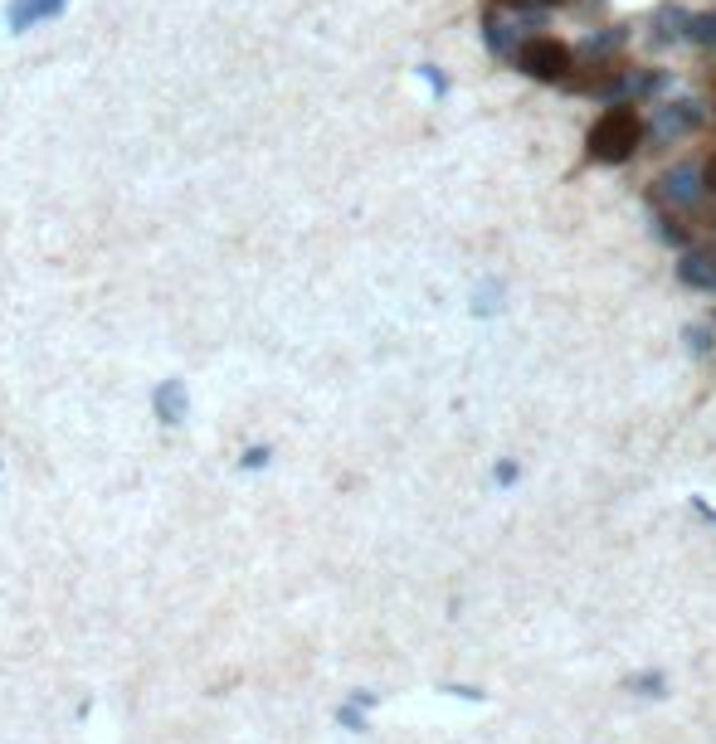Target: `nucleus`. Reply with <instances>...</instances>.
Wrapping results in <instances>:
<instances>
[{
  "label": "nucleus",
  "instance_id": "nucleus-4",
  "mask_svg": "<svg viewBox=\"0 0 716 744\" xmlns=\"http://www.w3.org/2000/svg\"><path fill=\"white\" fill-rule=\"evenodd\" d=\"M483 35H487V45H493V54L517 59V54L526 49V39H522V15H517V10H487Z\"/></svg>",
  "mask_w": 716,
  "mask_h": 744
},
{
  "label": "nucleus",
  "instance_id": "nucleus-8",
  "mask_svg": "<svg viewBox=\"0 0 716 744\" xmlns=\"http://www.w3.org/2000/svg\"><path fill=\"white\" fill-rule=\"evenodd\" d=\"M678 278L692 292H716V254L712 248H688L678 264Z\"/></svg>",
  "mask_w": 716,
  "mask_h": 744
},
{
  "label": "nucleus",
  "instance_id": "nucleus-10",
  "mask_svg": "<svg viewBox=\"0 0 716 744\" xmlns=\"http://www.w3.org/2000/svg\"><path fill=\"white\" fill-rule=\"evenodd\" d=\"M619 45H624V29H605V35H590L585 45H580V54H585V59H605V54H615Z\"/></svg>",
  "mask_w": 716,
  "mask_h": 744
},
{
  "label": "nucleus",
  "instance_id": "nucleus-2",
  "mask_svg": "<svg viewBox=\"0 0 716 744\" xmlns=\"http://www.w3.org/2000/svg\"><path fill=\"white\" fill-rule=\"evenodd\" d=\"M517 69L536 83H560L570 73V49L560 39H526V49L517 54Z\"/></svg>",
  "mask_w": 716,
  "mask_h": 744
},
{
  "label": "nucleus",
  "instance_id": "nucleus-19",
  "mask_svg": "<svg viewBox=\"0 0 716 744\" xmlns=\"http://www.w3.org/2000/svg\"><path fill=\"white\" fill-rule=\"evenodd\" d=\"M692 351H707V327H692Z\"/></svg>",
  "mask_w": 716,
  "mask_h": 744
},
{
  "label": "nucleus",
  "instance_id": "nucleus-11",
  "mask_svg": "<svg viewBox=\"0 0 716 744\" xmlns=\"http://www.w3.org/2000/svg\"><path fill=\"white\" fill-rule=\"evenodd\" d=\"M688 39H697V45L716 49V10H707V15H692V29H688Z\"/></svg>",
  "mask_w": 716,
  "mask_h": 744
},
{
  "label": "nucleus",
  "instance_id": "nucleus-15",
  "mask_svg": "<svg viewBox=\"0 0 716 744\" xmlns=\"http://www.w3.org/2000/svg\"><path fill=\"white\" fill-rule=\"evenodd\" d=\"M629 691H643V696H663V676H658V672L629 676Z\"/></svg>",
  "mask_w": 716,
  "mask_h": 744
},
{
  "label": "nucleus",
  "instance_id": "nucleus-16",
  "mask_svg": "<svg viewBox=\"0 0 716 744\" xmlns=\"http://www.w3.org/2000/svg\"><path fill=\"white\" fill-rule=\"evenodd\" d=\"M497 481H502V487H512V481H517V463H497Z\"/></svg>",
  "mask_w": 716,
  "mask_h": 744
},
{
  "label": "nucleus",
  "instance_id": "nucleus-17",
  "mask_svg": "<svg viewBox=\"0 0 716 744\" xmlns=\"http://www.w3.org/2000/svg\"><path fill=\"white\" fill-rule=\"evenodd\" d=\"M702 185H707V191L716 195V156H712V161H707V166H702Z\"/></svg>",
  "mask_w": 716,
  "mask_h": 744
},
{
  "label": "nucleus",
  "instance_id": "nucleus-5",
  "mask_svg": "<svg viewBox=\"0 0 716 744\" xmlns=\"http://www.w3.org/2000/svg\"><path fill=\"white\" fill-rule=\"evenodd\" d=\"M702 118H707V112H702L697 102H663L658 118H653V142H678V136L697 132Z\"/></svg>",
  "mask_w": 716,
  "mask_h": 744
},
{
  "label": "nucleus",
  "instance_id": "nucleus-3",
  "mask_svg": "<svg viewBox=\"0 0 716 744\" xmlns=\"http://www.w3.org/2000/svg\"><path fill=\"white\" fill-rule=\"evenodd\" d=\"M702 195H707V185H702V171H697V166H672L668 175H658V200H663V205L688 209V205H697Z\"/></svg>",
  "mask_w": 716,
  "mask_h": 744
},
{
  "label": "nucleus",
  "instance_id": "nucleus-1",
  "mask_svg": "<svg viewBox=\"0 0 716 744\" xmlns=\"http://www.w3.org/2000/svg\"><path fill=\"white\" fill-rule=\"evenodd\" d=\"M639 136H643L639 112L629 108V102H615V108H609L605 118L590 127V161H599V166H624L629 156H634Z\"/></svg>",
  "mask_w": 716,
  "mask_h": 744
},
{
  "label": "nucleus",
  "instance_id": "nucleus-7",
  "mask_svg": "<svg viewBox=\"0 0 716 744\" xmlns=\"http://www.w3.org/2000/svg\"><path fill=\"white\" fill-rule=\"evenodd\" d=\"M151 408H157V418L166 428L185 424V414H191V394H185V380H161L157 390H151Z\"/></svg>",
  "mask_w": 716,
  "mask_h": 744
},
{
  "label": "nucleus",
  "instance_id": "nucleus-6",
  "mask_svg": "<svg viewBox=\"0 0 716 744\" xmlns=\"http://www.w3.org/2000/svg\"><path fill=\"white\" fill-rule=\"evenodd\" d=\"M69 10V0H10L5 5V29L10 35H29L45 20H59Z\"/></svg>",
  "mask_w": 716,
  "mask_h": 744
},
{
  "label": "nucleus",
  "instance_id": "nucleus-12",
  "mask_svg": "<svg viewBox=\"0 0 716 744\" xmlns=\"http://www.w3.org/2000/svg\"><path fill=\"white\" fill-rule=\"evenodd\" d=\"M337 720L347 730H356V735H366V716H361V706H351V700H347V706H337Z\"/></svg>",
  "mask_w": 716,
  "mask_h": 744
},
{
  "label": "nucleus",
  "instance_id": "nucleus-9",
  "mask_svg": "<svg viewBox=\"0 0 716 744\" xmlns=\"http://www.w3.org/2000/svg\"><path fill=\"white\" fill-rule=\"evenodd\" d=\"M653 25H658V45H668V39H688V29H692V15L682 5H663L658 10V20H653Z\"/></svg>",
  "mask_w": 716,
  "mask_h": 744
},
{
  "label": "nucleus",
  "instance_id": "nucleus-14",
  "mask_svg": "<svg viewBox=\"0 0 716 744\" xmlns=\"http://www.w3.org/2000/svg\"><path fill=\"white\" fill-rule=\"evenodd\" d=\"M268 458H274V448H244L239 467H244V473H258V467H268Z\"/></svg>",
  "mask_w": 716,
  "mask_h": 744
},
{
  "label": "nucleus",
  "instance_id": "nucleus-13",
  "mask_svg": "<svg viewBox=\"0 0 716 744\" xmlns=\"http://www.w3.org/2000/svg\"><path fill=\"white\" fill-rule=\"evenodd\" d=\"M658 239H663V244H688V229H682L678 219L663 215V219H658Z\"/></svg>",
  "mask_w": 716,
  "mask_h": 744
},
{
  "label": "nucleus",
  "instance_id": "nucleus-18",
  "mask_svg": "<svg viewBox=\"0 0 716 744\" xmlns=\"http://www.w3.org/2000/svg\"><path fill=\"white\" fill-rule=\"evenodd\" d=\"M692 507H697V516H702V521H712V526H716V507H707V501H702V497L692 501Z\"/></svg>",
  "mask_w": 716,
  "mask_h": 744
}]
</instances>
